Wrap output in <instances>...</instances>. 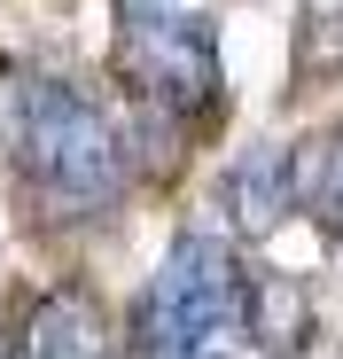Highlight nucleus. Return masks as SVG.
I'll return each instance as SVG.
<instances>
[{"instance_id":"obj_5","label":"nucleus","mask_w":343,"mask_h":359,"mask_svg":"<svg viewBox=\"0 0 343 359\" xmlns=\"http://www.w3.org/2000/svg\"><path fill=\"white\" fill-rule=\"evenodd\" d=\"M8 359H109V320L86 289H47L24 313Z\"/></svg>"},{"instance_id":"obj_6","label":"nucleus","mask_w":343,"mask_h":359,"mask_svg":"<svg viewBox=\"0 0 343 359\" xmlns=\"http://www.w3.org/2000/svg\"><path fill=\"white\" fill-rule=\"evenodd\" d=\"M242 336H258L265 351H304V336H312V305H304V289L281 281V273H250Z\"/></svg>"},{"instance_id":"obj_4","label":"nucleus","mask_w":343,"mask_h":359,"mask_svg":"<svg viewBox=\"0 0 343 359\" xmlns=\"http://www.w3.org/2000/svg\"><path fill=\"white\" fill-rule=\"evenodd\" d=\"M218 211H226L234 234H250V243L273 234L281 211H297V149H281V141L242 149L226 164V180H218Z\"/></svg>"},{"instance_id":"obj_7","label":"nucleus","mask_w":343,"mask_h":359,"mask_svg":"<svg viewBox=\"0 0 343 359\" xmlns=\"http://www.w3.org/2000/svg\"><path fill=\"white\" fill-rule=\"evenodd\" d=\"M297 203H312L320 234H335L343 243V126L312 149H297Z\"/></svg>"},{"instance_id":"obj_2","label":"nucleus","mask_w":343,"mask_h":359,"mask_svg":"<svg viewBox=\"0 0 343 359\" xmlns=\"http://www.w3.org/2000/svg\"><path fill=\"white\" fill-rule=\"evenodd\" d=\"M118 71L156 126L203 133L226 109L218 32L203 16V0H118Z\"/></svg>"},{"instance_id":"obj_3","label":"nucleus","mask_w":343,"mask_h":359,"mask_svg":"<svg viewBox=\"0 0 343 359\" xmlns=\"http://www.w3.org/2000/svg\"><path fill=\"white\" fill-rule=\"evenodd\" d=\"M242 297H250V266L234 258V243L226 234H180L148 281L133 359H211L242 328Z\"/></svg>"},{"instance_id":"obj_1","label":"nucleus","mask_w":343,"mask_h":359,"mask_svg":"<svg viewBox=\"0 0 343 359\" xmlns=\"http://www.w3.org/2000/svg\"><path fill=\"white\" fill-rule=\"evenodd\" d=\"M16 172L47 219H102L133 188V149L94 94L71 79H24L16 86Z\"/></svg>"}]
</instances>
